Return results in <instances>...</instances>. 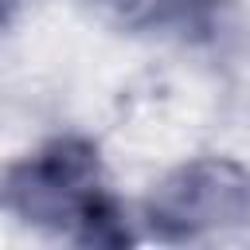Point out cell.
<instances>
[{"label": "cell", "mask_w": 250, "mask_h": 250, "mask_svg": "<svg viewBox=\"0 0 250 250\" xmlns=\"http://www.w3.org/2000/svg\"><path fill=\"white\" fill-rule=\"evenodd\" d=\"M0 211L23 227L66 234L82 246L129 242L125 215L105 188L98 145L86 137H55L0 172Z\"/></svg>", "instance_id": "cell-1"}, {"label": "cell", "mask_w": 250, "mask_h": 250, "mask_svg": "<svg viewBox=\"0 0 250 250\" xmlns=\"http://www.w3.org/2000/svg\"><path fill=\"white\" fill-rule=\"evenodd\" d=\"M145 227L160 242H195L250 227V172L230 156L176 164L148 191Z\"/></svg>", "instance_id": "cell-2"}, {"label": "cell", "mask_w": 250, "mask_h": 250, "mask_svg": "<svg viewBox=\"0 0 250 250\" xmlns=\"http://www.w3.org/2000/svg\"><path fill=\"white\" fill-rule=\"evenodd\" d=\"M20 4H23V0H0V27L16 16V8H20Z\"/></svg>", "instance_id": "cell-3"}]
</instances>
